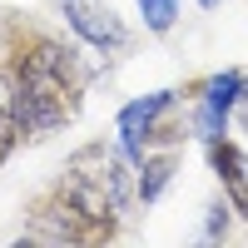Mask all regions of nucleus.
I'll return each mask as SVG.
<instances>
[{"mask_svg":"<svg viewBox=\"0 0 248 248\" xmlns=\"http://www.w3.org/2000/svg\"><path fill=\"white\" fill-rule=\"evenodd\" d=\"M169 109H174V90H154V94L129 99V105L114 114V144H119V154L129 164H139L144 154H149V144L159 139Z\"/></svg>","mask_w":248,"mask_h":248,"instance_id":"7ed1b4c3","label":"nucleus"},{"mask_svg":"<svg viewBox=\"0 0 248 248\" xmlns=\"http://www.w3.org/2000/svg\"><path fill=\"white\" fill-rule=\"evenodd\" d=\"M194 5H199V10H218L223 0H194Z\"/></svg>","mask_w":248,"mask_h":248,"instance_id":"9d476101","label":"nucleus"},{"mask_svg":"<svg viewBox=\"0 0 248 248\" xmlns=\"http://www.w3.org/2000/svg\"><path fill=\"white\" fill-rule=\"evenodd\" d=\"M129 174H134V164L119 154V144H114V149H105V144H85L79 154H70L65 184H60V189L85 209V218L119 229V218L129 214V203L139 194L129 184Z\"/></svg>","mask_w":248,"mask_h":248,"instance_id":"f03ea898","label":"nucleus"},{"mask_svg":"<svg viewBox=\"0 0 248 248\" xmlns=\"http://www.w3.org/2000/svg\"><path fill=\"white\" fill-rule=\"evenodd\" d=\"M229 209H233L229 199H223V203H214V209H209V238H223V233H229Z\"/></svg>","mask_w":248,"mask_h":248,"instance_id":"1a4fd4ad","label":"nucleus"},{"mask_svg":"<svg viewBox=\"0 0 248 248\" xmlns=\"http://www.w3.org/2000/svg\"><path fill=\"white\" fill-rule=\"evenodd\" d=\"M243 85H248V75H238V70H218V75H209L199 85V109H194V134L209 144V139H218V134H229V119H233V109L243 105Z\"/></svg>","mask_w":248,"mask_h":248,"instance_id":"39448f33","label":"nucleus"},{"mask_svg":"<svg viewBox=\"0 0 248 248\" xmlns=\"http://www.w3.org/2000/svg\"><path fill=\"white\" fill-rule=\"evenodd\" d=\"M174 149H149V154H144L139 164H134V189H139V199L144 203H159L164 199V189H169V179H174Z\"/></svg>","mask_w":248,"mask_h":248,"instance_id":"0eeeda50","label":"nucleus"},{"mask_svg":"<svg viewBox=\"0 0 248 248\" xmlns=\"http://www.w3.org/2000/svg\"><path fill=\"white\" fill-rule=\"evenodd\" d=\"M60 15L90 50H105V55L129 50V25L114 0H60Z\"/></svg>","mask_w":248,"mask_h":248,"instance_id":"20e7f679","label":"nucleus"},{"mask_svg":"<svg viewBox=\"0 0 248 248\" xmlns=\"http://www.w3.org/2000/svg\"><path fill=\"white\" fill-rule=\"evenodd\" d=\"M10 75H15V114H20L25 139H40L79 114L85 75H79V60L70 45H60L50 35H35L30 45L15 50Z\"/></svg>","mask_w":248,"mask_h":248,"instance_id":"f257e3e1","label":"nucleus"},{"mask_svg":"<svg viewBox=\"0 0 248 248\" xmlns=\"http://www.w3.org/2000/svg\"><path fill=\"white\" fill-rule=\"evenodd\" d=\"M203 149H209V169L223 184V199L233 203L238 218H248V154H243V144H233V139L218 134V139L203 144Z\"/></svg>","mask_w":248,"mask_h":248,"instance_id":"423d86ee","label":"nucleus"},{"mask_svg":"<svg viewBox=\"0 0 248 248\" xmlns=\"http://www.w3.org/2000/svg\"><path fill=\"white\" fill-rule=\"evenodd\" d=\"M134 10L149 35H169L179 25V0H134Z\"/></svg>","mask_w":248,"mask_h":248,"instance_id":"6e6552de","label":"nucleus"}]
</instances>
